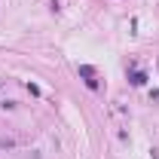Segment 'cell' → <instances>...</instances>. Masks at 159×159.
Returning a JSON list of instances; mask_svg holds the SVG:
<instances>
[{"label": "cell", "instance_id": "obj_3", "mask_svg": "<svg viewBox=\"0 0 159 159\" xmlns=\"http://www.w3.org/2000/svg\"><path fill=\"white\" fill-rule=\"evenodd\" d=\"M156 67H159V61H156Z\"/></svg>", "mask_w": 159, "mask_h": 159}, {"label": "cell", "instance_id": "obj_1", "mask_svg": "<svg viewBox=\"0 0 159 159\" xmlns=\"http://www.w3.org/2000/svg\"><path fill=\"white\" fill-rule=\"evenodd\" d=\"M80 77H86V86H89V89H98V80H95V70H92L89 64H83V67H80Z\"/></svg>", "mask_w": 159, "mask_h": 159}, {"label": "cell", "instance_id": "obj_2", "mask_svg": "<svg viewBox=\"0 0 159 159\" xmlns=\"http://www.w3.org/2000/svg\"><path fill=\"white\" fill-rule=\"evenodd\" d=\"M132 83H135V86H144V83H147V74H144V70H132Z\"/></svg>", "mask_w": 159, "mask_h": 159}]
</instances>
